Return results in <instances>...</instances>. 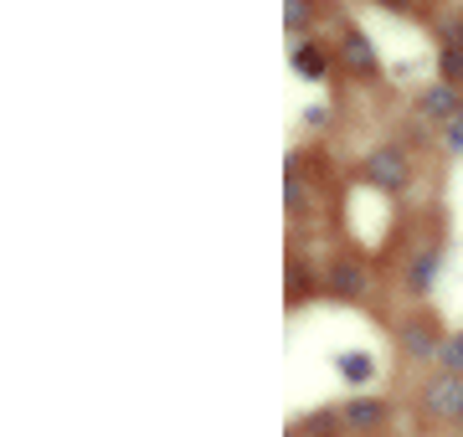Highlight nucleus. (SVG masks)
<instances>
[{"label":"nucleus","instance_id":"13","mask_svg":"<svg viewBox=\"0 0 463 437\" xmlns=\"http://www.w3.org/2000/svg\"><path fill=\"white\" fill-rule=\"evenodd\" d=\"M438 78L463 88V47H438Z\"/></svg>","mask_w":463,"mask_h":437},{"label":"nucleus","instance_id":"12","mask_svg":"<svg viewBox=\"0 0 463 437\" xmlns=\"http://www.w3.org/2000/svg\"><path fill=\"white\" fill-rule=\"evenodd\" d=\"M432 370H443V376H458L463 381V330H453V335L443 339V350H438Z\"/></svg>","mask_w":463,"mask_h":437},{"label":"nucleus","instance_id":"14","mask_svg":"<svg viewBox=\"0 0 463 437\" xmlns=\"http://www.w3.org/2000/svg\"><path fill=\"white\" fill-rule=\"evenodd\" d=\"M330 118H335V103H304V108H298V129L315 135V129H325Z\"/></svg>","mask_w":463,"mask_h":437},{"label":"nucleus","instance_id":"1","mask_svg":"<svg viewBox=\"0 0 463 437\" xmlns=\"http://www.w3.org/2000/svg\"><path fill=\"white\" fill-rule=\"evenodd\" d=\"M361 175L376 196H407V185H412V154H407L402 139H376L361 160Z\"/></svg>","mask_w":463,"mask_h":437},{"label":"nucleus","instance_id":"11","mask_svg":"<svg viewBox=\"0 0 463 437\" xmlns=\"http://www.w3.org/2000/svg\"><path fill=\"white\" fill-rule=\"evenodd\" d=\"M283 21H288L294 42H304L309 26H315V0H283Z\"/></svg>","mask_w":463,"mask_h":437},{"label":"nucleus","instance_id":"16","mask_svg":"<svg viewBox=\"0 0 463 437\" xmlns=\"http://www.w3.org/2000/svg\"><path fill=\"white\" fill-rule=\"evenodd\" d=\"M298 293H315V284H309L304 263H288V299H298Z\"/></svg>","mask_w":463,"mask_h":437},{"label":"nucleus","instance_id":"10","mask_svg":"<svg viewBox=\"0 0 463 437\" xmlns=\"http://www.w3.org/2000/svg\"><path fill=\"white\" fill-rule=\"evenodd\" d=\"M330 370L340 376V386H350L355 396H365V391L381 381V366L371 350H335L330 355Z\"/></svg>","mask_w":463,"mask_h":437},{"label":"nucleus","instance_id":"2","mask_svg":"<svg viewBox=\"0 0 463 437\" xmlns=\"http://www.w3.org/2000/svg\"><path fill=\"white\" fill-rule=\"evenodd\" d=\"M335 68L350 72V78H381V72H386V62H381L376 42H371L355 21H345V26H340V36H335Z\"/></svg>","mask_w":463,"mask_h":437},{"label":"nucleus","instance_id":"4","mask_svg":"<svg viewBox=\"0 0 463 437\" xmlns=\"http://www.w3.org/2000/svg\"><path fill=\"white\" fill-rule=\"evenodd\" d=\"M412 108H417V118H422V124H438V129H448V124L463 114V88L443 83V78H432V83L417 88Z\"/></svg>","mask_w":463,"mask_h":437},{"label":"nucleus","instance_id":"15","mask_svg":"<svg viewBox=\"0 0 463 437\" xmlns=\"http://www.w3.org/2000/svg\"><path fill=\"white\" fill-rule=\"evenodd\" d=\"M432 36H438V47H463V16H438Z\"/></svg>","mask_w":463,"mask_h":437},{"label":"nucleus","instance_id":"8","mask_svg":"<svg viewBox=\"0 0 463 437\" xmlns=\"http://www.w3.org/2000/svg\"><path fill=\"white\" fill-rule=\"evenodd\" d=\"M438 278H443V247H438V242H428V247H417V253L407 257L402 284H407V293H412V299H432V293H438Z\"/></svg>","mask_w":463,"mask_h":437},{"label":"nucleus","instance_id":"18","mask_svg":"<svg viewBox=\"0 0 463 437\" xmlns=\"http://www.w3.org/2000/svg\"><path fill=\"white\" fill-rule=\"evenodd\" d=\"M304 206V181L294 175V165H288V211H298Z\"/></svg>","mask_w":463,"mask_h":437},{"label":"nucleus","instance_id":"5","mask_svg":"<svg viewBox=\"0 0 463 437\" xmlns=\"http://www.w3.org/2000/svg\"><path fill=\"white\" fill-rule=\"evenodd\" d=\"M386 422H392V402L376 396V391L340 402V427H345V437H371V432H381Z\"/></svg>","mask_w":463,"mask_h":437},{"label":"nucleus","instance_id":"17","mask_svg":"<svg viewBox=\"0 0 463 437\" xmlns=\"http://www.w3.org/2000/svg\"><path fill=\"white\" fill-rule=\"evenodd\" d=\"M443 154H463V114L443 129Z\"/></svg>","mask_w":463,"mask_h":437},{"label":"nucleus","instance_id":"3","mask_svg":"<svg viewBox=\"0 0 463 437\" xmlns=\"http://www.w3.org/2000/svg\"><path fill=\"white\" fill-rule=\"evenodd\" d=\"M417 406H422V417H432V422L463 427V381H458V376H443V370L422 376V386H417Z\"/></svg>","mask_w":463,"mask_h":437},{"label":"nucleus","instance_id":"9","mask_svg":"<svg viewBox=\"0 0 463 437\" xmlns=\"http://www.w3.org/2000/svg\"><path fill=\"white\" fill-rule=\"evenodd\" d=\"M288 72H294L298 83H330L335 51H325L315 36H304V42H288Z\"/></svg>","mask_w":463,"mask_h":437},{"label":"nucleus","instance_id":"6","mask_svg":"<svg viewBox=\"0 0 463 437\" xmlns=\"http://www.w3.org/2000/svg\"><path fill=\"white\" fill-rule=\"evenodd\" d=\"M443 330L417 309V314H407V320L397 324V350L407 355V360H438V350H443Z\"/></svg>","mask_w":463,"mask_h":437},{"label":"nucleus","instance_id":"7","mask_svg":"<svg viewBox=\"0 0 463 437\" xmlns=\"http://www.w3.org/2000/svg\"><path fill=\"white\" fill-rule=\"evenodd\" d=\"M365 288H371V268H365V257H335L330 268H325V293L340 303H361Z\"/></svg>","mask_w":463,"mask_h":437}]
</instances>
